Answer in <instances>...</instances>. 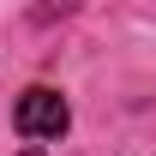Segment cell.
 <instances>
[{"label":"cell","mask_w":156,"mask_h":156,"mask_svg":"<svg viewBox=\"0 0 156 156\" xmlns=\"http://www.w3.org/2000/svg\"><path fill=\"white\" fill-rule=\"evenodd\" d=\"M72 126V108L60 90H24L18 96V132L24 138H60Z\"/></svg>","instance_id":"1"},{"label":"cell","mask_w":156,"mask_h":156,"mask_svg":"<svg viewBox=\"0 0 156 156\" xmlns=\"http://www.w3.org/2000/svg\"><path fill=\"white\" fill-rule=\"evenodd\" d=\"M24 156H36V150H24Z\"/></svg>","instance_id":"2"}]
</instances>
